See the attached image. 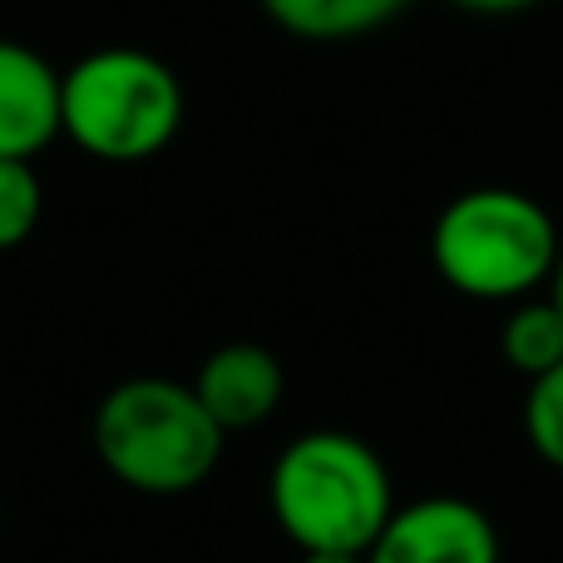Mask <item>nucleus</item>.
Masks as SVG:
<instances>
[{
    "label": "nucleus",
    "mask_w": 563,
    "mask_h": 563,
    "mask_svg": "<svg viewBox=\"0 0 563 563\" xmlns=\"http://www.w3.org/2000/svg\"><path fill=\"white\" fill-rule=\"evenodd\" d=\"M525 440L549 470H563V361L529 380L525 396Z\"/></svg>",
    "instance_id": "nucleus-11"
},
{
    "label": "nucleus",
    "mask_w": 563,
    "mask_h": 563,
    "mask_svg": "<svg viewBox=\"0 0 563 563\" xmlns=\"http://www.w3.org/2000/svg\"><path fill=\"white\" fill-rule=\"evenodd\" d=\"M301 563H366V554H301Z\"/></svg>",
    "instance_id": "nucleus-13"
},
{
    "label": "nucleus",
    "mask_w": 563,
    "mask_h": 563,
    "mask_svg": "<svg viewBox=\"0 0 563 563\" xmlns=\"http://www.w3.org/2000/svg\"><path fill=\"white\" fill-rule=\"evenodd\" d=\"M499 351L505 361L519 371L525 380L544 376L563 361V311L554 307V297H525L509 307L505 331H499Z\"/></svg>",
    "instance_id": "nucleus-9"
},
{
    "label": "nucleus",
    "mask_w": 563,
    "mask_h": 563,
    "mask_svg": "<svg viewBox=\"0 0 563 563\" xmlns=\"http://www.w3.org/2000/svg\"><path fill=\"white\" fill-rule=\"evenodd\" d=\"M45 188H40L30 158H0V253L20 247L40 223Z\"/></svg>",
    "instance_id": "nucleus-10"
},
{
    "label": "nucleus",
    "mask_w": 563,
    "mask_h": 563,
    "mask_svg": "<svg viewBox=\"0 0 563 563\" xmlns=\"http://www.w3.org/2000/svg\"><path fill=\"white\" fill-rule=\"evenodd\" d=\"M184 124V85L158 55L134 45L89 49L59 75V134L89 158L139 164L168 148Z\"/></svg>",
    "instance_id": "nucleus-4"
},
{
    "label": "nucleus",
    "mask_w": 563,
    "mask_h": 563,
    "mask_svg": "<svg viewBox=\"0 0 563 563\" xmlns=\"http://www.w3.org/2000/svg\"><path fill=\"white\" fill-rule=\"evenodd\" d=\"M59 134V75L20 40H0V158H35Z\"/></svg>",
    "instance_id": "nucleus-7"
},
{
    "label": "nucleus",
    "mask_w": 563,
    "mask_h": 563,
    "mask_svg": "<svg viewBox=\"0 0 563 563\" xmlns=\"http://www.w3.org/2000/svg\"><path fill=\"white\" fill-rule=\"evenodd\" d=\"M223 430L194 396L164 376L119 380L95 410V455L139 495H188L223 460Z\"/></svg>",
    "instance_id": "nucleus-3"
},
{
    "label": "nucleus",
    "mask_w": 563,
    "mask_h": 563,
    "mask_svg": "<svg viewBox=\"0 0 563 563\" xmlns=\"http://www.w3.org/2000/svg\"><path fill=\"white\" fill-rule=\"evenodd\" d=\"M450 5H460L465 15H525V10L544 5V0H450Z\"/></svg>",
    "instance_id": "nucleus-12"
},
{
    "label": "nucleus",
    "mask_w": 563,
    "mask_h": 563,
    "mask_svg": "<svg viewBox=\"0 0 563 563\" xmlns=\"http://www.w3.org/2000/svg\"><path fill=\"white\" fill-rule=\"evenodd\" d=\"M263 15L297 40H356L406 15L410 0H257Z\"/></svg>",
    "instance_id": "nucleus-8"
},
{
    "label": "nucleus",
    "mask_w": 563,
    "mask_h": 563,
    "mask_svg": "<svg viewBox=\"0 0 563 563\" xmlns=\"http://www.w3.org/2000/svg\"><path fill=\"white\" fill-rule=\"evenodd\" d=\"M559 228L534 194L470 188L440 208L430 228V263L440 282L470 301H525L559 267Z\"/></svg>",
    "instance_id": "nucleus-2"
},
{
    "label": "nucleus",
    "mask_w": 563,
    "mask_h": 563,
    "mask_svg": "<svg viewBox=\"0 0 563 563\" xmlns=\"http://www.w3.org/2000/svg\"><path fill=\"white\" fill-rule=\"evenodd\" d=\"M0 525H5V515H0Z\"/></svg>",
    "instance_id": "nucleus-15"
},
{
    "label": "nucleus",
    "mask_w": 563,
    "mask_h": 563,
    "mask_svg": "<svg viewBox=\"0 0 563 563\" xmlns=\"http://www.w3.org/2000/svg\"><path fill=\"white\" fill-rule=\"evenodd\" d=\"M267 499L277 529L301 554H366L396 515L386 460L346 430L291 440L273 465Z\"/></svg>",
    "instance_id": "nucleus-1"
},
{
    "label": "nucleus",
    "mask_w": 563,
    "mask_h": 563,
    "mask_svg": "<svg viewBox=\"0 0 563 563\" xmlns=\"http://www.w3.org/2000/svg\"><path fill=\"white\" fill-rule=\"evenodd\" d=\"M194 396L218 420L223 435L233 430H253L282 406V361L257 341H233L218 346L213 356L198 366Z\"/></svg>",
    "instance_id": "nucleus-6"
},
{
    "label": "nucleus",
    "mask_w": 563,
    "mask_h": 563,
    "mask_svg": "<svg viewBox=\"0 0 563 563\" xmlns=\"http://www.w3.org/2000/svg\"><path fill=\"white\" fill-rule=\"evenodd\" d=\"M549 297H554V307L563 311V253H559V267H554V277H549Z\"/></svg>",
    "instance_id": "nucleus-14"
},
{
    "label": "nucleus",
    "mask_w": 563,
    "mask_h": 563,
    "mask_svg": "<svg viewBox=\"0 0 563 563\" xmlns=\"http://www.w3.org/2000/svg\"><path fill=\"white\" fill-rule=\"evenodd\" d=\"M366 563H499V529L475 499L426 495L396 505Z\"/></svg>",
    "instance_id": "nucleus-5"
}]
</instances>
